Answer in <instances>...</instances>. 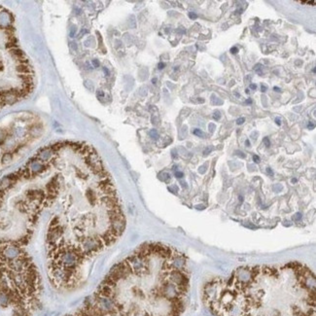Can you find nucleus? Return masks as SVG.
<instances>
[{
    "label": "nucleus",
    "mask_w": 316,
    "mask_h": 316,
    "mask_svg": "<svg viewBox=\"0 0 316 316\" xmlns=\"http://www.w3.org/2000/svg\"><path fill=\"white\" fill-rule=\"evenodd\" d=\"M244 122H245V118H239V119H237L236 124H243Z\"/></svg>",
    "instance_id": "nucleus-12"
},
{
    "label": "nucleus",
    "mask_w": 316,
    "mask_h": 316,
    "mask_svg": "<svg viewBox=\"0 0 316 316\" xmlns=\"http://www.w3.org/2000/svg\"><path fill=\"white\" fill-rule=\"evenodd\" d=\"M275 124H276L277 126H280V124H281V120H280V118H276V119H275Z\"/></svg>",
    "instance_id": "nucleus-18"
},
{
    "label": "nucleus",
    "mask_w": 316,
    "mask_h": 316,
    "mask_svg": "<svg viewBox=\"0 0 316 316\" xmlns=\"http://www.w3.org/2000/svg\"><path fill=\"white\" fill-rule=\"evenodd\" d=\"M103 71H104V73H105V75H106V76H108V75H109V70H108V69L106 68V67H103Z\"/></svg>",
    "instance_id": "nucleus-22"
},
{
    "label": "nucleus",
    "mask_w": 316,
    "mask_h": 316,
    "mask_svg": "<svg viewBox=\"0 0 316 316\" xmlns=\"http://www.w3.org/2000/svg\"><path fill=\"white\" fill-rule=\"evenodd\" d=\"M103 95H104L103 91H97V96H98V97H99V96H103Z\"/></svg>",
    "instance_id": "nucleus-21"
},
{
    "label": "nucleus",
    "mask_w": 316,
    "mask_h": 316,
    "mask_svg": "<svg viewBox=\"0 0 316 316\" xmlns=\"http://www.w3.org/2000/svg\"><path fill=\"white\" fill-rule=\"evenodd\" d=\"M300 3H302V4H311V5H314V4H315V1H300Z\"/></svg>",
    "instance_id": "nucleus-11"
},
{
    "label": "nucleus",
    "mask_w": 316,
    "mask_h": 316,
    "mask_svg": "<svg viewBox=\"0 0 316 316\" xmlns=\"http://www.w3.org/2000/svg\"><path fill=\"white\" fill-rule=\"evenodd\" d=\"M84 85H85V87L87 88V89L89 90H94V86L93 84H91V82H90V81H85V83H84Z\"/></svg>",
    "instance_id": "nucleus-7"
},
{
    "label": "nucleus",
    "mask_w": 316,
    "mask_h": 316,
    "mask_svg": "<svg viewBox=\"0 0 316 316\" xmlns=\"http://www.w3.org/2000/svg\"><path fill=\"white\" fill-rule=\"evenodd\" d=\"M16 71L19 74H32V68L29 64H18L16 66Z\"/></svg>",
    "instance_id": "nucleus-3"
},
{
    "label": "nucleus",
    "mask_w": 316,
    "mask_h": 316,
    "mask_svg": "<svg viewBox=\"0 0 316 316\" xmlns=\"http://www.w3.org/2000/svg\"><path fill=\"white\" fill-rule=\"evenodd\" d=\"M189 286L186 257L150 242L113 267L93 295L65 316H181Z\"/></svg>",
    "instance_id": "nucleus-1"
},
{
    "label": "nucleus",
    "mask_w": 316,
    "mask_h": 316,
    "mask_svg": "<svg viewBox=\"0 0 316 316\" xmlns=\"http://www.w3.org/2000/svg\"><path fill=\"white\" fill-rule=\"evenodd\" d=\"M70 47H71L72 50H77V48H78V47H77V44L74 43V42H71V43H70Z\"/></svg>",
    "instance_id": "nucleus-13"
},
{
    "label": "nucleus",
    "mask_w": 316,
    "mask_h": 316,
    "mask_svg": "<svg viewBox=\"0 0 316 316\" xmlns=\"http://www.w3.org/2000/svg\"><path fill=\"white\" fill-rule=\"evenodd\" d=\"M149 134H150V136H151L152 138H154V139H157L158 137H159V133H158L156 130H152L151 131L149 132Z\"/></svg>",
    "instance_id": "nucleus-6"
},
{
    "label": "nucleus",
    "mask_w": 316,
    "mask_h": 316,
    "mask_svg": "<svg viewBox=\"0 0 316 316\" xmlns=\"http://www.w3.org/2000/svg\"><path fill=\"white\" fill-rule=\"evenodd\" d=\"M267 173H269V174H273V172L271 171L270 168H267Z\"/></svg>",
    "instance_id": "nucleus-25"
},
{
    "label": "nucleus",
    "mask_w": 316,
    "mask_h": 316,
    "mask_svg": "<svg viewBox=\"0 0 316 316\" xmlns=\"http://www.w3.org/2000/svg\"><path fill=\"white\" fill-rule=\"evenodd\" d=\"M156 81H157V79H155V78H154V79L152 80V82H153L154 84H155V82H156Z\"/></svg>",
    "instance_id": "nucleus-31"
},
{
    "label": "nucleus",
    "mask_w": 316,
    "mask_h": 316,
    "mask_svg": "<svg viewBox=\"0 0 316 316\" xmlns=\"http://www.w3.org/2000/svg\"><path fill=\"white\" fill-rule=\"evenodd\" d=\"M193 133H194V135H197V136H200V137H205L204 132L201 131V130H200V128H194V131H193Z\"/></svg>",
    "instance_id": "nucleus-5"
},
{
    "label": "nucleus",
    "mask_w": 316,
    "mask_h": 316,
    "mask_svg": "<svg viewBox=\"0 0 316 316\" xmlns=\"http://www.w3.org/2000/svg\"><path fill=\"white\" fill-rule=\"evenodd\" d=\"M260 69H261V64H258V65L255 66V70H256L257 72H259L260 74H262V72L260 71Z\"/></svg>",
    "instance_id": "nucleus-16"
},
{
    "label": "nucleus",
    "mask_w": 316,
    "mask_h": 316,
    "mask_svg": "<svg viewBox=\"0 0 316 316\" xmlns=\"http://www.w3.org/2000/svg\"><path fill=\"white\" fill-rule=\"evenodd\" d=\"M308 127H309V128H313V127H314V124H312L309 123V124H308Z\"/></svg>",
    "instance_id": "nucleus-27"
},
{
    "label": "nucleus",
    "mask_w": 316,
    "mask_h": 316,
    "mask_svg": "<svg viewBox=\"0 0 316 316\" xmlns=\"http://www.w3.org/2000/svg\"><path fill=\"white\" fill-rule=\"evenodd\" d=\"M237 52H238V49H237L236 47H233V48L231 49V54H236Z\"/></svg>",
    "instance_id": "nucleus-14"
},
{
    "label": "nucleus",
    "mask_w": 316,
    "mask_h": 316,
    "mask_svg": "<svg viewBox=\"0 0 316 316\" xmlns=\"http://www.w3.org/2000/svg\"><path fill=\"white\" fill-rule=\"evenodd\" d=\"M292 182H293V183H295V182H297V179H293V180H292Z\"/></svg>",
    "instance_id": "nucleus-32"
},
{
    "label": "nucleus",
    "mask_w": 316,
    "mask_h": 316,
    "mask_svg": "<svg viewBox=\"0 0 316 316\" xmlns=\"http://www.w3.org/2000/svg\"><path fill=\"white\" fill-rule=\"evenodd\" d=\"M175 176H176V177H177V178H182L183 177V173H182V172H175Z\"/></svg>",
    "instance_id": "nucleus-15"
},
{
    "label": "nucleus",
    "mask_w": 316,
    "mask_h": 316,
    "mask_svg": "<svg viewBox=\"0 0 316 316\" xmlns=\"http://www.w3.org/2000/svg\"><path fill=\"white\" fill-rule=\"evenodd\" d=\"M264 145H266L267 147H270V139L267 138V137H264Z\"/></svg>",
    "instance_id": "nucleus-9"
},
{
    "label": "nucleus",
    "mask_w": 316,
    "mask_h": 316,
    "mask_svg": "<svg viewBox=\"0 0 316 316\" xmlns=\"http://www.w3.org/2000/svg\"><path fill=\"white\" fill-rule=\"evenodd\" d=\"M301 218H302V215H301L300 213H298V214H297V219H298V220H300Z\"/></svg>",
    "instance_id": "nucleus-26"
},
{
    "label": "nucleus",
    "mask_w": 316,
    "mask_h": 316,
    "mask_svg": "<svg viewBox=\"0 0 316 316\" xmlns=\"http://www.w3.org/2000/svg\"><path fill=\"white\" fill-rule=\"evenodd\" d=\"M13 160V155H12V153H5L4 154V155H3L2 156V158H1V163L2 164H9V163H11V161H12Z\"/></svg>",
    "instance_id": "nucleus-4"
},
{
    "label": "nucleus",
    "mask_w": 316,
    "mask_h": 316,
    "mask_svg": "<svg viewBox=\"0 0 316 316\" xmlns=\"http://www.w3.org/2000/svg\"><path fill=\"white\" fill-rule=\"evenodd\" d=\"M9 55L12 57H14L17 62L24 57H25V54L23 52V50H21L20 48H14V49L9 50Z\"/></svg>",
    "instance_id": "nucleus-2"
},
{
    "label": "nucleus",
    "mask_w": 316,
    "mask_h": 316,
    "mask_svg": "<svg viewBox=\"0 0 316 316\" xmlns=\"http://www.w3.org/2000/svg\"><path fill=\"white\" fill-rule=\"evenodd\" d=\"M158 66H159V69H163L164 67V62H160Z\"/></svg>",
    "instance_id": "nucleus-20"
},
{
    "label": "nucleus",
    "mask_w": 316,
    "mask_h": 316,
    "mask_svg": "<svg viewBox=\"0 0 316 316\" xmlns=\"http://www.w3.org/2000/svg\"><path fill=\"white\" fill-rule=\"evenodd\" d=\"M253 160H254L255 163H260V158L258 156H254L253 157Z\"/></svg>",
    "instance_id": "nucleus-19"
},
{
    "label": "nucleus",
    "mask_w": 316,
    "mask_h": 316,
    "mask_svg": "<svg viewBox=\"0 0 316 316\" xmlns=\"http://www.w3.org/2000/svg\"><path fill=\"white\" fill-rule=\"evenodd\" d=\"M213 118H214L215 120H218V119H220V113H219V112H216V113H215V115L213 116Z\"/></svg>",
    "instance_id": "nucleus-17"
},
{
    "label": "nucleus",
    "mask_w": 316,
    "mask_h": 316,
    "mask_svg": "<svg viewBox=\"0 0 316 316\" xmlns=\"http://www.w3.org/2000/svg\"><path fill=\"white\" fill-rule=\"evenodd\" d=\"M189 18H190V19H192V20H194V19H197V14H194L193 12H190L189 13Z\"/></svg>",
    "instance_id": "nucleus-8"
},
{
    "label": "nucleus",
    "mask_w": 316,
    "mask_h": 316,
    "mask_svg": "<svg viewBox=\"0 0 316 316\" xmlns=\"http://www.w3.org/2000/svg\"><path fill=\"white\" fill-rule=\"evenodd\" d=\"M91 62H93V65H94V67H95V68H96V67H98V66H99V61L97 60H94L93 61H91Z\"/></svg>",
    "instance_id": "nucleus-10"
},
{
    "label": "nucleus",
    "mask_w": 316,
    "mask_h": 316,
    "mask_svg": "<svg viewBox=\"0 0 316 316\" xmlns=\"http://www.w3.org/2000/svg\"><path fill=\"white\" fill-rule=\"evenodd\" d=\"M245 144H246V146H250V142H249L248 140H246Z\"/></svg>",
    "instance_id": "nucleus-28"
},
{
    "label": "nucleus",
    "mask_w": 316,
    "mask_h": 316,
    "mask_svg": "<svg viewBox=\"0 0 316 316\" xmlns=\"http://www.w3.org/2000/svg\"><path fill=\"white\" fill-rule=\"evenodd\" d=\"M251 102H252L251 99H247V100H246V103H251Z\"/></svg>",
    "instance_id": "nucleus-30"
},
{
    "label": "nucleus",
    "mask_w": 316,
    "mask_h": 316,
    "mask_svg": "<svg viewBox=\"0 0 316 316\" xmlns=\"http://www.w3.org/2000/svg\"><path fill=\"white\" fill-rule=\"evenodd\" d=\"M280 316H289V315H280Z\"/></svg>",
    "instance_id": "nucleus-33"
},
{
    "label": "nucleus",
    "mask_w": 316,
    "mask_h": 316,
    "mask_svg": "<svg viewBox=\"0 0 316 316\" xmlns=\"http://www.w3.org/2000/svg\"><path fill=\"white\" fill-rule=\"evenodd\" d=\"M261 90H262V91H263V93H264V91H266L267 90V88L266 86H264V85H262V87H261Z\"/></svg>",
    "instance_id": "nucleus-23"
},
{
    "label": "nucleus",
    "mask_w": 316,
    "mask_h": 316,
    "mask_svg": "<svg viewBox=\"0 0 316 316\" xmlns=\"http://www.w3.org/2000/svg\"><path fill=\"white\" fill-rule=\"evenodd\" d=\"M274 90H275V91H280V89H279V88H277V87H275Z\"/></svg>",
    "instance_id": "nucleus-29"
},
{
    "label": "nucleus",
    "mask_w": 316,
    "mask_h": 316,
    "mask_svg": "<svg viewBox=\"0 0 316 316\" xmlns=\"http://www.w3.org/2000/svg\"><path fill=\"white\" fill-rule=\"evenodd\" d=\"M250 89H251V90H256V89H257V86L254 85V84H251V85H250Z\"/></svg>",
    "instance_id": "nucleus-24"
}]
</instances>
